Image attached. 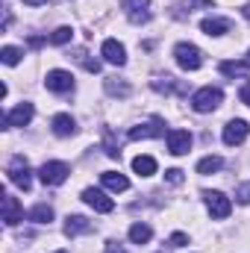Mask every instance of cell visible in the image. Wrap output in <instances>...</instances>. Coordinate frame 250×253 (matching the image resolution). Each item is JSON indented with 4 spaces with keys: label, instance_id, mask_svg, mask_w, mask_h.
<instances>
[{
    "label": "cell",
    "instance_id": "30",
    "mask_svg": "<svg viewBox=\"0 0 250 253\" xmlns=\"http://www.w3.org/2000/svg\"><path fill=\"white\" fill-rule=\"evenodd\" d=\"M239 97H242V103H245V106H250V80L245 83V85H242V91H239Z\"/></svg>",
    "mask_w": 250,
    "mask_h": 253
},
{
    "label": "cell",
    "instance_id": "27",
    "mask_svg": "<svg viewBox=\"0 0 250 253\" xmlns=\"http://www.w3.org/2000/svg\"><path fill=\"white\" fill-rule=\"evenodd\" d=\"M236 200H239V203H250V183H242V186L236 189Z\"/></svg>",
    "mask_w": 250,
    "mask_h": 253
},
{
    "label": "cell",
    "instance_id": "28",
    "mask_svg": "<svg viewBox=\"0 0 250 253\" xmlns=\"http://www.w3.org/2000/svg\"><path fill=\"white\" fill-rule=\"evenodd\" d=\"M165 180H168L171 186H180V183H183V171H180V168H171V171H165Z\"/></svg>",
    "mask_w": 250,
    "mask_h": 253
},
{
    "label": "cell",
    "instance_id": "16",
    "mask_svg": "<svg viewBox=\"0 0 250 253\" xmlns=\"http://www.w3.org/2000/svg\"><path fill=\"white\" fill-rule=\"evenodd\" d=\"M100 183H103L109 191H115V194L129 189V180H126L124 174H118V171H106V174H100Z\"/></svg>",
    "mask_w": 250,
    "mask_h": 253
},
{
    "label": "cell",
    "instance_id": "1",
    "mask_svg": "<svg viewBox=\"0 0 250 253\" xmlns=\"http://www.w3.org/2000/svg\"><path fill=\"white\" fill-rule=\"evenodd\" d=\"M221 103H224V91H221L218 85H203V88H197V91L191 94V109L200 112V115L215 112Z\"/></svg>",
    "mask_w": 250,
    "mask_h": 253
},
{
    "label": "cell",
    "instance_id": "25",
    "mask_svg": "<svg viewBox=\"0 0 250 253\" xmlns=\"http://www.w3.org/2000/svg\"><path fill=\"white\" fill-rule=\"evenodd\" d=\"M21 47H12V44H6L3 50H0V59H3V65H18L21 62Z\"/></svg>",
    "mask_w": 250,
    "mask_h": 253
},
{
    "label": "cell",
    "instance_id": "29",
    "mask_svg": "<svg viewBox=\"0 0 250 253\" xmlns=\"http://www.w3.org/2000/svg\"><path fill=\"white\" fill-rule=\"evenodd\" d=\"M168 245H171V248H183V245H188V236L186 233H174V236L168 239Z\"/></svg>",
    "mask_w": 250,
    "mask_h": 253
},
{
    "label": "cell",
    "instance_id": "13",
    "mask_svg": "<svg viewBox=\"0 0 250 253\" xmlns=\"http://www.w3.org/2000/svg\"><path fill=\"white\" fill-rule=\"evenodd\" d=\"M100 56H103L109 65H118V68H121V65L126 62V47L118 42V39H106L103 47H100Z\"/></svg>",
    "mask_w": 250,
    "mask_h": 253
},
{
    "label": "cell",
    "instance_id": "33",
    "mask_svg": "<svg viewBox=\"0 0 250 253\" xmlns=\"http://www.w3.org/2000/svg\"><path fill=\"white\" fill-rule=\"evenodd\" d=\"M242 15H245V21H250V3H245V6H242Z\"/></svg>",
    "mask_w": 250,
    "mask_h": 253
},
{
    "label": "cell",
    "instance_id": "8",
    "mask_svg": "<svg viewBox=\"0 0 250 253\" xmlns=\"http://www.w3.org/2000/svg\"><path fill=\"white\" fill-rule=\"evenodd\" d=\"M121 9L132 24H147L150 21V0H121Z\"/></svg>",
    "mask_w": 250,
    "mask_h": 253
},
{
    "label": "cell",
    "instance_id": "26",
    "mask_svg": "<svg viewBox=\"0 0 250 253\" xmlns=\"http://www.w3.org/2000/svg\"><path fill=\"white\" fill-rule=\"evenodd\" d=\"M71 39H74V30L71 27H59V30L50 33V44H68Z\"/></svg>",
    "mask_w": 250,
    "mask_h": 253
},
{
    "label": "cell",
    "instance_id": "35",
    "mask_svg": "<svg viewBox=\"0 0 250 253\" xmlns=\"http://www.w3.org/2000/svg\"><path fill=\"white\" fill-rule=\"evenodd\" d=\"M245 62H248V68H250V53H248V59H245Z\"/></svg>",
    "mask_w": 250,
    "mask_h": 253
},
{
    "label": "cell",
    "instance_id": "10",
    "mask_svg": "<svg viewBox=\"0 0 250 253\" xmlns=\"http://www.w3.org/2000/svg\"><path fill=\"white\" fill-rule=\"evenodd\" d=\"M83 200H85L94 212H112V209H115V200H112L103 189H85L83 191Z\"/></svg>",
    "mask_w": 250,
    "mask_h": 253
},
{
    "label": "cell",
    "instance_id": "34",
    "mask_svg": "<svg viewBox=\"0 0 250 253\" xmlns=\"http://www.w3.org/2000/svg\"><path fill=\"white\" fill-rule=\"evenodd\" d=\"M24 3H27V6H44L47 0H24Z\"/></svg>",
    "mask_w": 250,
    "mask_h": 253
},
{
    "label": "cell",
    "instance_id": "18",
    "mask_svg": "<svg viewBox=\"0 0 250 253\" xmlns=\"http://www.w3.org/2000/svg\"><path fill=\"white\" fill-rule=\"evenodd\" d=\"M53 132H56V135H59V138H68V135H74V132H77V121H74V118H71V115H56V118H53Z\"/></svg>",
    "mask_w": 250,
    "mask_h": 253
},
{
    "label": "cell",
    "instance_id": "4",
    "mask_svg": "<svg viewBox=\"0 0 250 253\" xmlns=\"http://www.w3.org/2000/svg\"><path fill=\"white\" fill-rule=\"evenodd\" d=\"M203 203H206V209H209V215L212 218H227L230 212H233V200L224 194V191H203Z\"/></svg>",
    "mask_w": 250,
    "mask_h": 253
},
{
    "label": "cell",
    "instance_id": "22",
    "mask_svg": "<svg viewBox=\"0 0 250 253\" xmlns=\"http://www.w3.org/2000/svg\"><path fill=\"white\" fill-rule=\"evenodd\" d=\"M248 71H250L248 62H233V59H230V62H221V74H224V77H233V80H236V77H245Z\"/></svg>",
    "mask_w": 250,
    "mask_h": 253
},
{
    "label": "cell",
    "instance_id": "15",
    "mask_svg": "<svg viewBox=\"0 0 250 253\" xmlns=\"http://www.w3.org/2000/svg\"><path fill=\"white\" fill-rule=\"evenodd\" d=\"M85 233H91V221H88V218H83V215H68V218H65V236H68V239L85 236Z\"/></svg>",
    "mask_w": 250,
    "mask_h": 253
},
{
    "label": "cell",
    "instance_id": "6",
    "mask_svg": "<svg viewBox=\"0 0 250 253\" xmlns=\"http://www.w3.org/2000/svg\"><path fill=\"white\" fill-rule=\"evenodd\" d=\"M68 174H71V168L65 162H44L42 171H39V177H42L44 186H62L65 180H68Z\"/></svg>",
    "mask_w": 250,
    "mask_h": 253
},
{
    "label": "cell",
    "instance_id": "11",
    "mask_svg": "<svg viewBox=\"0 0 250 253\" xmlns=\"http://www.w3.org/2000/svg\"><path fill=\"white\" fill-rule=\"evenodd\" d=\"M159 135H165V121L162 118H150L147 124H138L129 129L132 141H138V138H159Z\"/></svg>",
    "mask_w": 250,
    "mask_h": 253
},
{
    "label": "cell",
    "instance_id": "19",
    "mask_svg": "<svg viewBox=\"0 0 250 253\" xmlns=\"http://www.w3.org/2000/svg\"><path fill=\"white\" fill-rule=\"evenodd\" d=\"M132 171L138 177H153L156 174V159L153 156H135L132 159Z\"/></svg>",
    "mask_w": 250,
    "mask_h": 253
},
{
    "label": "cell",
    "instance_id": "14",
    "mask_svg": "<svg viewBox=\"0 0 250 253\" xmlns=\"http://www.w3.org/2000/svg\"><path fill=\"white\" fill-rule=\"evenodd\" d=\"M24 221V206L18 203V197L12 194H3V224L6 227H15Z\"/></svg>",
    "mask_w": 250,
    "mask_h": 253
},
{
    "label": "cell",
    "instance_id": "5",
    "mask_svg": "<svg viewBox=\"0 0 250 253\" xmlns=\"http://www.w3.org/2000/svg\"><path fill=\"white\" fill-rule=\"evenodd\" d=\"M250 135V126L248 121H242V118H233V121H227L224 126V132H221V138H224V144H230V147H236V144H245Z\"/></svg>",
    "mask_w": 250,
    "mask_h": 253
},
{
    "label": "cell",
    "instance_id": "31",
    "mask_svg": "<svg viewBox=\"0 0 250 253\" xmlns=\"http://www.w3.org/2000/svg\"><path fill=\"white\" fill-rule=\"evenodd\" d=\"M106 253H126L121 242H106Z\"/></svg>",
    "mask_w": 250,
    "mask_h": 253
},
{
    "label": "cell",
    "instance_id": "36",
    "mask_svg": "<svg viewBox=\"0 0 250 253\" xmlns=\"http://www.w3.org/2000/svg\"><path fill=\"white\" fill-rule=\"evenodd\" d=\"M56 253H68V251H56Z\"/></svg>",
    "mask_w": 250,
    "mask_h": 253
},
{
    "label": "cell",
    "instance_id": "3",
    "mask_svg": "<svg viewBox=\"0 0 250 253\" xmlns=\"http://www.w3.org/2000/svg\"><path fill=\"white\" fill-rule=\"evenodd\" d=\"M9 183H15L18 189L30 191V186H33V171H30V162L24 159V156H15L12 162H9Z\"/></svg>",
    "mask_w": 250,
    "mask_h": 253
},
{
    "label": "cell",
    "instance_id": "21",
    "mask_svg": "<svg viewBox=\"0 0 250 253\" xmlns=\"http://www.w3.org/2000/svg\"><path fill=\"white\" fill-rule=\"evenodd\" d=\"M30 221H36V224H50L53 221V209L47 206V203H39V206H33L30 209V215H27Z\"/></svg>",
    "mask_w": 250,
    "mask_h": 253
},
{
    "label": "cell",
    "instance_id": "12",
    "mask_svg": "<svg viewBox=\"0 0 250 253\" xmlns=\"http://www.w3.org/2000/svg\"><path fill=\"white\" fill-rule=\"evenodd\" d=\"M168 150L174 156H186L191 150V132L188 129H168Z\"/></svg>",
    "mask_w": 250,
    "mask_h": 253
},
{
    "label": "cell",
    "instance_id": "9",
    "mask_svg": "<svg viewBox=\"0 0 250 253\" xmlns=\"http://www.w3.org/2000/svg\"><path fill=\"white\" fill-rule=\"evenodd\" d=\"M44 85L50 91H56V94H68V91H74V77L68 71H62V68H56V71H47Z\"/></svg>",
    "mask_w": 250,
    "mask_h": 253
},
{
    "label": "cell",
    "instance_id": "2",
    "mask_svg": "<svg viewBox=\"0 0 250 253\" xmlns=\"http://www.w3.org/2000/svg\"><path fill=\"white\" fill-rule=\"evenodd\" d=\"M174 59H177V65H180L183 71H197V68L203 65V53H200L197 44H191V42H180V44L174 47Z\"/></svg>",
    "mask_w": 250,
    "mask_h": 253
},
{
    "label": "cell",
    "instance_id": "17",
    "mask_svg": "<svg viewBox=\"0 0 250 253\" xmlns=\"http://www.w3.org/2000/svg\"><path fill=\"white\" fill-rule=\"evenodd\" d=\"M200 30H203L206 36L218 39V36H224V33L230 30V21H224V18H203V21H200Z\"/></svg>",
    "mask_w": 250,
    "mask_h": 253
},
{
    "label": "cell",
    "instance_id": "20",
    "mask_svg": "<svg viewBox=\"0 0 250 253\" xmlns=\"http://www.w3.org/2000/svg\"><path fill=\"white\" fill-rule=\"evenodd\" d=\"M150 239H153L150 224H132V227H129V242H132V245H147Z\"/></svg>",
    "mask_w": 250,
    "mask_h": 253
},
{
    "label": "cell",
    "instance_id": "32",
    "mask_svg": "<svg viewBox=\"0 0 250 253\" xmlns=\"http://www.w3.org/2000/svg\"><path fill=\"white\" fill-rule=\"evenodd\" d=\"M42 44H44L42 36H30V47H42Z\"/></svg>",
    "mask_w": 250,
    "mask_h": 253
},
{
    "label": "cell",
    "instance_id": "23",
    "mask_svg": "<svg viewBox=\"0 0 250 253\" xmlns=\"http://www.w3.org/2000/svg\"><path fill=\"white\" fill-rule=\"evenodd\" d=\"M103 88H106V94H118V97H126L129 94V85L126 83H118V77H106V83H103Z\"/></svg>",
    "mask_w": 250,
    "mask_h": 253
},
{
    "label": "cell",
    "instance_id": "7",
    "mask_svg": "<svg viewBox=\"0 0 250 253\" xmlns=\"http://www.w3.org/2000/svg\"><path fill=\"white\" fill-rule=\"evenodd\" d=\"M33 115H36L33 103H18L15 109H9V112L3 115V126H6V129H12V126H27L33 121Z\"/></svg>",
    "mask_w": 250,
    "mask_h": 253
},
{
    "label": "cell",
    "instance_id": "24",
    "mask_svg": "<svg viewBox=\"0 0 250 253\" xmlns=\"http://www.w3.org/2000/svg\"><path fill=\"white\" fill-rule=\"evenodd\" d=\"M221 165H224L221 156H206L197 162V174H215V171H221Z\"/></svg>",
    "mask_w": 250,
    "mask_h": 253
}]
</instances>
